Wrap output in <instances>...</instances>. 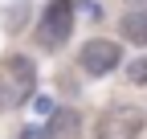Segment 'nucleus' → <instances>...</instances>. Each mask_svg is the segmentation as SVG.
<instances>
[{"mask_svg":"<svg viewBox=\"0 0 147 139\" xmlns=\"http://www.w3.org/2000/svg\"><path fill=\"white\" fill-rule=\"evenodd\" d=\"M37 90V65L25 57V53H12L0 61V111H16L25 107Z\"/></svg>","mask_w":147,"mask_h":139,"instance_id":"1","label":"nucleus"},{"mask_svg":"<svg viewBox=\"0 0 147 139\" xmlns=\"http://www.w3.org/2000/svg\"><path fill=\"white\" fill-rule=\"evenodd\" d=\"M74 8H78V0H49L45 12H41V21H37V45L41 49H61L69 41V33H74Z\"/></svg>","mask_w":147,"mask_h":139,"instance_id":"2","label":"nucleus"},{"mask_svg":"<svg viewBox=\"0 0 147 139\" xmlns=\"http://www.w3.org/2000/svg\"><path fill=\"white\" fill-rule=\"evenodd\" d=\"M143 127H147V115L135 102H115V107H106L102 119L94 123V139H139Z\"/></svg>","mask_w":147,"mask_h":139,"instance_id":"3","label":"nucleus"},{"mask_svg":"<svg viewBox=\"0 0 147 139\" xmlns=\"http://www.w3.org/2000/svg\"><path fill=\"white\" fill-rule=\"evenodd\" d=\"M78 65H82L86 78H106L110 70L123 65V49H119V41H110V37H90L82 45V53H78Z\"/></svg>","mask_w":147,"mask_h":139,"instance_id":"4","label":"nucleus"},{"mask_svg":"<svg viewBox=\"0 0 147 139\" xmlns=\"http://www.w3.org/2000/svg\"><path fill=\"white\" fill-rule=\"evenodd\" d=\"M119 33H123L131 45H147V8H131V12H123Z\"/></svg>","mask_w":147,"mask_h":139,"instance_id":"5","label":"nucleus"},{"mask_svg":"<svg viewBox=\"0 0 147 139\" xmlns=\"http://www.w3.org/2000/svg\"><path fill=\"white\" fill-rule=\"evenodd\" d=\"M78 127H82V115L78 111H57L49 123V135L53 139H78Z\"/></svg>","mask_w":147,"mask_h":139,"instance_id":"6","label":"nucleus"},{"mask_svg":"<svg viewBox=\"0 0 147 139\" xmlns=\"http://www.w3.org/2000/svg\"><path fill=\"white\" fill-rule=\"evenodd\" d=\"M127 82L131 86H147V53L135 57V61H127Z\"/></svg>","mask_w":147,"mask_h":139,"instance_id":"7","label":"nucleus"},{"mask_svg":"<svg viewBox=\"0 0 147 139\" xmlns=\"http://www.w3.org/2000/svg\"><path fill=\"white\" fill-rule=\"evenodd\" d=\"M21 139H53V135H49V131H45V127H29V131H25V135H21Z\"/></svg>","mask_w":147,"mask_h":139,"instance_id":"8","label":"nucleus"},{"mask_svg":"<svg viewBox=\"0 0 147 139\" xmlns=\"http://www.w3.org/2000/svg\"><path fill=\"white\" fill-rule=\"evenodd\" d=\"M33 107H37V111H41V115H53V98H37V102H33Z\"/></svg>","mask_w":147,"mask_h":139,"instance_id":"9","label":"nucleus"},{"mask_svg":"<svg viewBox=\"0 0 147 139\" xmlns=\"http://www.w3.org/2000/svg\"><path fill=\"white\" fill-rule=\"evenodd\" d=\"M127 4H131V8H147V0H127Z\"/></svg>","mask_w":147,"mask_h":139,"instance_id":"10","label":"nucleus"}]
</instances>
